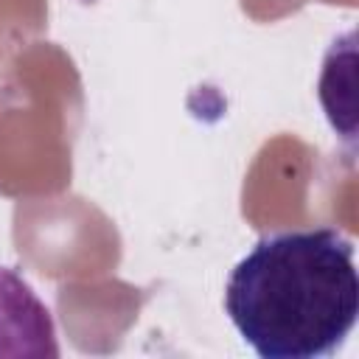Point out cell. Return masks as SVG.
<instances>
[{"instance_id": "cell-2", "label": "cell", "mask_w": 359, "mask_h": 359, "mask_svg": "<svg viewBox=\"0 0 359 359\" xmlns=\"http://www.w3.org/2000/svg\"><path fill=\"white\" fill-rule=\"evenodd\" d=\"M0 356H59L48 306L6 266H0Z\"/></svg>"}, {"instance_id": "cell-1", "label": "cell", "mask_w": 359, "mask_h": 359, "mask_svg": "<svg viewBox=\"0 0 359 359\" xmlns=\"http://www.w3.org/2000/svg\"><path fill=\"white\" fill-rule=\"evenodd\" d=\"M224 309L264 359L334 353L359 314L353 241L334 227L261 238L230 272Z\"/></svg>"}]
</instances>
